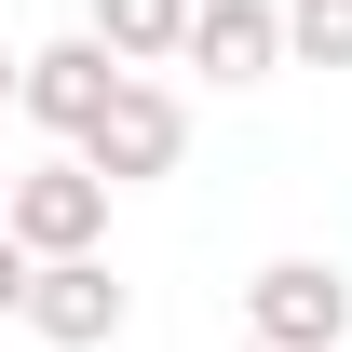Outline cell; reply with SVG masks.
Instances as JSON below:
<instances>
[{"label":"cell","instance_id":"obj_8","mask_svg":"<svg viewBox=\"0 0 352 352\" xmlns=\"http://www.w3.org/2000/svg\"><path fill=\"white\" fill-rule=\"evenodd\" d=\"M285 54L298 68H352V0H285Z\"/></svg>","mask_w":352,"mask_h":352},{"label":"cell","instance_id":"obj_6","mask_svg":"<svg viewBox=\"0 0 352 352\" xmlns=\"http://www.w3.org/2000/svg\"><path fill=\"white\" fill-rule=\"evenodd\" d=\"M190 68L271 82V68H285V0H190Z\"/></svg>","mask_w":352,"mask_h":352},{"label":"cell","instance_id":"obj_3","mask_svg":"<svg viewBox=\"0 0 352 352\" xmlns=\"http://www.w3.org/2000/svg\"><path fill=\"white\" fill-rule=\"evenodd\" d=\"M244 325H258V352H339V325H352L339 258H271L244 285Z\"/></svg>","mask_w":352,"mask_h":352},{"label":"cell","instance_id":"obj_9","mask_svg":"<svg viewBox=\"0 0 352 352\" xmlns=\"http://www.w3.org/2000/svg\"><path fill=\"white\" fill-rule=\"evenodd\" d=\"M0 311H28V244L0 230Z\"/></svg>","mask_w":352,"mask_h":352},{"label":"cell","instance_id":"obj_10","mask_svg":"<svg viewBox=\"0 0 352 352\" xmlns=\"http://www.w3.org/2000/svg\"><path fill=\"white\" fill-rule=\"evenodd\" d=\"M14 68H28V54H0V109H14Z\"/></svg>","mask_w":352,"mask_h":352},{"label":"cell","instance_id":"obj_7","mask_svg":"<svg viewBox=\"0 0 352 352\" xmlns=\"http://www.w3.org/2000/svg\"><path fill=\"white\" fill-rule=\"evenodd\" d=\"M95 41L122 68H163V54H190V0H95Z\"/></svg>","mask_w":352,"mask_h":352},{"label":"cell","instance_id":"obj_2","mask_svg":"<svg viewBox=\"0 0 352 352\" xmlns=\"http://www.w3.org/2000/svg\"><path fill=\"white\" fill-rule=\"evenodd\" d=\"M109 95H122V54L95 41V28H82V41H41L28 68H14V109H28L41 135H68V149L109 122Z\"/></svg>","mask_w":352,"mask_h":352},{"label":"cell","instance_id":"obj_5","mask_svg":"<svg viewBox=\"0 0 352 352\" xmlns=\"http://www.w3.org/2000/svg\"><path fill=\"white\" fill-rule=\"evenodd\" d=\"M176 149H190V109H176L149 68H122V95H109V122L82 135V163L109 176V190H135V176H176Z\"/></svg>","mask_w":352,"mask_h":352},{"label":"cell","instance_id":"obj_11","mask_svg":"<svg viewBox=\"0 0 352 352\" xmlns=\"http://www.w3.org/2000/svg\"><path fill=\"white\" fill-rule=\"evenodd\" d=\"M0 204H14V176H0Z\"/></svg>","mask_w":352,"mask_h":352},{"label":"cell","instance_id":"obj_1","mask_svg":"<svg viewBox=\"0 0 352 352\" xmlns=\"http://www.w3.org/2000/svg\"><path fill=\"white\" fill-rule=\"evenodd\" d=\"M0 230L28 244V271H41V258H95V244H109V176H95V163H41V176H14Z\"/></svg>","mask_w":352,"mask_h":352},{"label":"cell","instance_id":"obj_4","mask_svg":"<svg viewBox=\"0 0 352 352\" xmlns=\"http://www.w3.org/2000/svg\"><path fill=\"white\" fill-rule=\"evenodd\" d=\"M122 311H135V298H122V271H109V258H41L14 325L54 339V352H109V339H122Z\"/></svg>","mask_w":352,"mask_h":352}]
</instances>
